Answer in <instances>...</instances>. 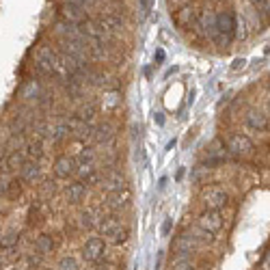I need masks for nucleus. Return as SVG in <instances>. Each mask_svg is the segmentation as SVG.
<instances>
[{"instance_id": "c85d7f7f", "label": "nucleus", "mask_w": 270, "mask_h": 270, "mask_svg": "<svg viewBox=\"0 0 270 270\" xmlns=\"http://www.w3.org/2000/svg\"><path fill=\"white\" fill-rule=\"evenodd\" d=\"M153 59H156V63H162V61H165V50H158Z\"/></svg>"}, {"instance_id": "20e7f679", "label": "nucleus", "mask_w": 270, "mask_h": 270, "mask_svg": "<svg viewBox=\"0 0 270 270\" xmlns=\"http://www.w3.org/2000/svg\"><path fill=\"white\" fill-rule=\"evenodd\" d=\"M199 227L208 234H216L220 227H223V216H220L218 210H206L199 216Z\"/></svg>"}, {"instance_id": "c756f323", "label": "nucleus", "mask_w": 270, "mask_h": 270, "mask_svg": "<svg viewBox=\"0 0 270 270\" xmlns=\"http://www.w3.org/2000/svg\"><path fill=\"white\" fill-rule=\"evenodd\" d=\"M240 67H244V59H236L234 61V69H240Z\"/></svg>"}, {"instance_id": "2f4dec72", "label": "nucleus", "mask_w": 270, "mask_h": 270, "mask_svg": "<svg viewBox=\"0 0 270 270\" xmlns=\"http://www.w3.org/2000/svg\"><path fill=\"white\" fill-rule=\"evenodd\" d=\"M156 121H158V124L162 126V124H165V117H162V112H156Z\"/></svg>"}, {"instance_id": "f3484780", "label": "nucleus", "mask_w": 270, "mask_h": 270, "mask_svg": "<svg viewBox=\"0 0 270 270\" xmlns=\"http://www.w3.org/2000/svg\"><path fill=\"white\" fill-rule=\"evenodd\" d=\"M35 251L39 253V255H48V253L54 251V242H52V236H39V238L35 240Z\"/></svg>"}, {"instance_id": "72a5a7b5", "label": "nucleus", "mask_w": 270, "mask_h": 270, "mask_svg": "<svg viewBox=\"0 0 270 270\" xmlns=\"http://www.w3.org/2000/svg\"><path fill=\"white\" fill-rule=\"evenodd\" d=\"M7 270H20V268H7Z\"/></svg>"}, {"instance_id": "ddd939ff", "label": "nucleus", "mask_w": 270, "mask_h": 270, "mask_svg": "<svg viewBox=\"0 0 270 270\" xmlns=\"http://www.w3.org/2000/svg\"><path fill=\"white\" fill-rule=\"evenodd\" d=\"M173 247H175L177 253H190L192 249H197V240H195V236L184 234V236H179V238L175 240Z\"/></svg>"}, {"instance_id": "7ed1b4c3", "label": "nucleus", "mask_w": 270, "mask_h": 270, "mask_svg": "<svg viewBox=\"0 0 270 270\" xmlns=\"http://www.w3.org/2000/svg\"><path fill=\"white\" fill-rule=\"evenodd\" d=\"M227 201H229V195L220 186H206L201 190V203L208 210H220L223 206H227Z\"/></svg>"}, {"instance_id": "4468645a", "label": "nucleus", "mask_w": 270, "mask_h": 270, "mask_svg": "<svg viewBox=\"0 0 270 270\" xmlns=\"http://www.w3.org/2000/svg\"><path fill=\"white\" fill-rule=\"evenodd\" d=\"M85 195H87V186L83 182H73L67 186V201L78 203V201H83Z\"/></svg>"}, {"instance_id": "2eb2a0df", "label": "nucleus", "mask_w": 270, "mask_h": 270, "mask_svg": "<svg viewBox=\"0 0 270 270\" xmlns=\"http://www.w3.org/2000/svg\"><path fill=\"white\" fill-rule=\"evenodd\" d=\"M112 136H114V132H112L110 124H102V126L93 128V141H97V143H108Z\"/></svg>"}, {"instance_id": "cd10ccee", "label": "nucleus", "mask_w": 270, "mask_h": 270, "mask_svg": "<svg viewBox=\"0 0 270 270\" xmlns=\"http://www.w3.org/2000/svg\"><path fill=\"white\" fill-rule=\"evenodd\" d=\"M171 225H173V223H171V218H167L165 225H162V236H167V234L171 232Z\"/></svg>"}, {"instance_id": "7c9ffc66", "label": "nucleus", "mask_w": 270, "mask_h": 270, "mask_svg": "<svg viewBox=\"0 0 270 270\" xmlns=\"http://www.w3.org/2000/svg\"><path fill=\"white\" fill-rule=\"evenodd\" d=\"M264 270H270V253H268L266 259H264Z\"/></svg>"}, {"instance_id": "a211bd4d", "label": "nucleus", "mask_w": 270, "mask_h": 270, "mask_svg": "<svg viewBox=\"0 0 270 270\" xmlns=\"http://www.w3.org/2000/svg\"><path fill=\"white\" fill-rule=\"evenodd\" d=\"M18 242H20L18 232H7V234L0 236V249H5V251H13L18 247Z\"/></svg>"}, {"instance_id": "5701e85b", "label": "nucleus", "mask_w": 270, "mask_h": 270, "mask_svg": "<svg viewBox=\"0 0 270 270\" xmlns=\"http://www.w3.org/2000/svg\"><path fill=\"white\" fill-rule=\"evenodd\" d=\"M59 270H78V264H76V259H73L71 255H65L59 259V266H56Z\"/></svg>"}, {"instance_id": "f03ea898", "label": "nucleus", "mask_w": 270, "mask_h": 270, "mask_svg": "<svg viewBox=\"0 0 270 270\" xmlns=\"http://www.w3.org/2000/svg\"><path fill=\"white\" fill-rule=\"evenodd\" d=\"M56 61H59V54H56L50 46H39L35 50V67L44 73V76H52L56 71Z\"/></svg>"}, {"instance_id": "aec40b11", "label": "nucleus", "mask_w": 270, "mask_h": 270, "mask_svg": "<svg viewBox=\"0 0 270 270\" xmlns=\"http://www.w3.org/2000/svg\"><path fill=\"white\" fill-rule=\"evenodd\" d=\"M106 238H108L112 244H121V242L128 240V229H126L124 225H119L117 229H114V232H110L108 236H106Z\"/></svg>"}, {"instance_id": "6ab92c4d", "label": "nucleus", "mask_w": 270, "mask_h": 270, "mask_svg": "<svg viewBox=\"0 0 270 270\" xmlns=\"http://www.w3.org/2000/svg\"><path fill=\"white\" fill-rule=\"evenodd\" d=\"M121 223H119V218L117 216H106L104 220H100V232L104 234V236H108L110 232H114Z\"/></svg>"}, {"instance_id": "bb28decb", "label": "nucleus", "mask_w": 270, "mask_h": 270, "mask_svg": "<svg viewBox=\"0 0 270 270\" xmlns=\"http://www.w3.org/2000/svg\"><path fill=\"white\" fill-rule=\"evenodd\" d=\"M42 257H44V255H26V264H28L30 268H37L39 264H42Z\"/></svg>"}, {"instance_id": "393cba45", "label": "nucleus", "mask_w": 270, "mask_h": 270, "mask_svg": "<svg viewBox=\"0 0 270 270\" xmlns=\"http://www.w3.org/2000/svg\"><path fill=\"white\" fill-rule=\"evenodd\" d=\"M171 270H197L195 268V264L190 259H177L173 266H171Z\"/></svg>"}, {"instance_id": "6e6552de", "label": "nucleus", "mask_w": 270, "mask_h": 270, "mask_svg": "<svg viewBox=\"0 0 270 270\" xmlns=\"http://www.w3.org/2000/svg\"><path fill=\"white\" fill-rule=\"evenodd\" d=\"M61 15H63V20H67L71 24H83V22H87V11L80 9V7H76V5H69V3H65L61 7Z\"/></svg>"}, {"instance_id": "39448f33", "label": "nucleus", "mask_w": 270, "mask_h": 270, "mask_svg": "<svg viewBox=\"0 0 270 270\" xmlns=\"http://www.w3.org/2000/svg\"><path fill=\"white\" fill-rule=\"evenodd\" d=\"M227 149L232 151L234 156H249L253 151V143L242 134H232L227 141Z\"/></svg>"}, {"instance_id": "1a4fd4ad", "label": "nucleus", "mask_w": 270, "mask_h": 270, "mask_svg": "<svg viewBox=\"0 0 270 270\" xmlns=\"http://www.w3.org/2000/svg\"><path fill=\"white\" fill-rule=\"evenodd\" d=\"M130 199H132V192H130L128 188H124V190L110 192V195H108V201H106V206H108L110 210H121V208L128 206Z\"/></svg>"}, {"instance_id": "473e14b6", "label": "nucleus", "mask_w": 270, "mask_h": 270, "mask_svg": "<svg viewBox=\"0 0 270 270\" xmlns=\"http://www.w3.org/2000/svg\"><path fill=\"white\" fill-rule=\"evenodd\" d=\"M0 270H3V259H0Z\"/></svg>"}, {"instance_id": "9d476101", "label": "nucleus", "mask_w": 270, "mask_h": 270, "mask_svg": "<svg viewBox=\"0 0 270 270\" xmlns=\"http://www.w3.org/2000/svg\"><path fill=\"white\" fill-rule=\"evenodd\" d=\"M39 162L37 160H26L22 165V169H20V177L24 179V182H28V184H32L35 179L39 177Z\"/></svg>"}, {"instance_id": "a878e982", "label": "nucleus", "mask_w": 270, "mask_h": 270, "mask_svg": "<svg viewBox=\"0 0 270 270\" xmlns=\"http://www.w3.org/2000/svg\"><path fill=\"white\" fill-rule=\"evenodd\" d=\"M151 7H153V0H141V15L147 18L151 13Z\"/></svg>"}, {"instance_id": "f8f14e48", "label": "nucleus", "mask_w": 270, "mask_h": 270, "mask_svg": "<svg viewBox=\"0 0 270 270\" xmlns=\"http://www.w3.org/2000/svg\"><path fill=\"white\" fill-rule=\"evenodd\" d=\"M97 22H100L102 26H104L106 30H110V32H117V30L124 28V20H121L119 15H112V13L100 15V18H97Z\"/></svg>"}, {"instance_id": "9b49d317", "label": "nucleus", "mask_w": 270, "mask_h": 270, "mask_svg": "<svg viewBox=\"0 0 270 270\" xmlns=\"http://www.w3.org/2000/svg\"><path fill=\"white\" fill-rule=\"evenodd\" d=\"M244 121H247V126L253 130H266L268 128V117L261 110H251Z\"/></svg>"}, {"instance_id": "0eeeda50", "label": "nucleus", "mask_w": 270, "mask_h": 270, "mask_svg": "<svg viewBox=\"0 0 270 270\" xmlns=\"http://www.w3.org/2000/svg\"><path fill=\"white\" fill-rule=\"evenodd\" d=\"M54 173L61 179L71 177L73 173H76V160H73L71 156H59L54 162Z\"/></svg>"}, {"instance_id": "f257e3e1", "label": "nucleus", "mask_w": 270, "mask_h": 270, "mask_svg": "<svg viewBox=\"0 0 270 270\" xmlns=\"http://www.w3.org/2000/svg\"><path fill=\"white\" fill-rule=\"evenodd\" d=\"M236 35V18L234 13L223 11L216 15V35L212 37V42H216L218 46H229Z\"/></svg>"}, {"instance_id": "4be33fe9", "label": "nucleus", "mask_w": 270, "mask_h": 270, "mask_svg": "<svg viewBox=\"0 0 270 270\" xmlns=\"http://www.w3.org/2000/svg\"><path fill=\"white\" fill-rule=\"evenodd\" d=\"M93 117H95V106H83L80 108V112H78V119L80 121H85V124H89V121H93Z\"/></svg>"}, {"instance_id": "412c9836", "label": "nucleus", "mask_w": 270, "mask_h": 270, "mask_svg": "<svg viewBox=\"0 0 270 270\" xmlns=\"http://www.w3.org/2000/svg\"><path fill=\"white\" fill-rule=\"evenodd\" d=\"M93 158H95L93 149H83V151H80V156H78V167H80V169L93 167Z\"/></svg>"}, {"instance_id": "b1692460", "label": "nucleus", "mask_w": 270, "mask_h": 270, "mask_svg": "<svg viewBox=\"0 0 270 270\" xmlns=\"http://www.w3.org/2000/svg\"><path fill=\"white\" fill-rule=\"evenodd\" d=\"M22 95L26 97V100H35V97H39V87H37L35 83H28L26 87H24Z\"/></svg>"}, {"instance_id": "423d86ee", "label": "nucleus", "mask_w": 270, "mask_h": 270, "mask_svg": "<svg viewBox=\"0 0 270 270\" xmlns=\"http://www.w3.org/2000/svg\"><path fill=\"white\" fill-rule=\"evenodd\" d=\"M104 253H106V244L102 238H97V236H93V238H89L85 242V259L100 261L104 257Z\"/></svg>"}, {"instance_id": "dca6fc26", "label": "nucleus", "mask_w": 270, "mask_h": 270, "mask_svg": "<svg viewBox=\"0 0 270 270\" xmlns=\"http://www.w3.org/2000/svg\"><path fill=\"white\" fill-rule=\"evenodd\" d=\"M102 186H104V190H108V192H117V190H124L126 188V179H124V175L114 173L108 179H104Z\"/></svg>"}]
</instances>
